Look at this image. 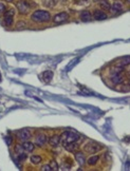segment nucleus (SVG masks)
Segmentation results:
<instances>
[{"label":"nucleus","mask_w":130,"mask_h":171,"mask_svg":"<svg viewBox=\"0 0 130 171\" xmlns=\"http://www.w3.org/2000/svg\"><path fill=\"white\" fill-rule=\"evenodd\" d=\"M64 147H65V149H66V150H68V151L74 152V151H76V149L78 148V144H77V142H75V143H70V144L64 145Z\"/></svg>","instance_id":"2eb2a0df"},{"label":"nucleus","mask_w":130,"mask_h":171,"mask_svg":"<svg viewBox=\"0 0 130 171\" xmlns=\"http://www.w3.org/2000/svg\"><path fill=\"white\" fill-rule=\"evenodd\" d=\"M129 84H130V80H129Z\"/></svg>","instance_id":"f704fd0d"},{"label":"nucleus","mask_w":130,"mask_h":171,"mask_svg":"<svg viewBox=\"0 0 130 171\" xmlns=\"http://www.w3.org/2000/svg\"><path fill=\"white\" fill-rule=\"evenodd\" d=\"M14 15H15V10L14 9H9L4 12L3 15V24L5 26H11L13 24Z\"/></svg>","instance_id":"7ed1b4c3"},{"label":"nucleus","mask_w":130,"mask_h":171,"mask_svg":"<svg viewBox=\"0 0 130 171\" xmlns=\"http://www.w3.org/2000/svg\"><path fill=\"white\" fill-rule=\"evenodd\" d=\"M40 170L41 171H52V168L50 165H43L41 168H40Z\"/></svg>","instance_id":"c85d7f7f"},{"label":"nucleus","mask_w":130,"mask_h":171,"mask_svg":"<svg viewBox=\"0 0 130 171\" xmlns=\"http://www.w3.org/2000/svg\"><path fill=\"white\" fill-rule=\"evenodd\" d=\"M35 144L39 147H42V146H45L47 144V136L46 134H43V133H40L38 135H36V139H35Z\"/></svg>","instance_id":"6e6552de"},{"label":"nucleus","mask_w":130,"mask_h":171,"mask_svg":"<svg viewBox=\"0 0 130 171\" xmlns=\"http://www.w3.org/2000/svg\"><path fill=\"white\" fill-rule=\"evenodd\" d=\"M62 170H70V168H71V164H68V163H66L64 162V164L62 165Z\"/></svg>","instance_id":"cd10ccee"},{"label":"nucleus","mask_w":130,"mask_h":171,"mask_svg":"<svg viewBox=\"0 0 130 171\" xmlns=\"http://www.w3.org/2000/svg\"><path fill=\"white\" fill-rule=\"evenodd\" d=\"M68 17L69 15L66 13V12H62V13L56 14L55 16H54V18H53V21L55 23H62L64 22V21H67V20H68Z\"/></svg>","instance_id":"0eeeda50"},{"label":"nucleus","mask_w":130,"mask_h":171,"mask_svg":"<svg viewBox=\"0 0 130 171\" xmlns=\"http://www.w3.org/2000/svg\"><path fill=\"white\" fill-rule=\"evenodd\" d=\"M59 143H60V136L59 135H53L49 141V144L50 146H52V147H57L59 145Z\"/></svg>","instance_id":"4468645a"},{"label":"nucleus","mask_w":130,"mask_h":171,"mask_svg":"<svg viewBox=\"0 0 130 171\" xmlns=\"http://www.w3.org/2000/svg\"><path fill=\"white\" fill-rule=\"evenodd\" d=\"M98 160H100V156H98V155H93V156H91V157L87 161V164H88L89 166H94V165L98 164Z\"/></svg>","instance_id":"6ab92c4d"},{"label":"nucleus","mask_w":130,"mask_h":171,"mask_svg":"<svg viewBox=\"0 0 130 171\" xmlns=\"http://www.w3.org/2000/svg\"><path fill=\"white\" fill-rule=\"evenodd\" d=\"M128 2H129V3H130V0H128Z\"/></svg>","instance_id":"473e14b6"},{"label":"nucleus","mask_w":130,"mask_h":171,"mask_svg":"<svg viewBox=\"0 0 130 171\" xmlns=\"http://www.w3.org/2000/svg\"><path fill=\"white\" fill-rule=\"evenodd\" d=\"M22 148L23 150H26V152H32L35 148V145L31 142H28V141H24L22 143Z\"/></svg>","instance_id":"ddd939ff"},{"label":"nucleus","mask_w":130,"mask_h":171,"mask_svg":"<svg viewBox=\"0 0 130 171\" xmlns=\"http://www.w3.org/2000/svg\"><path fill=\"white\" fill-rule=\"evenodd\" d=\"M98 5L101 7V9H103V10H105V11L111 10L110 3H109L108 0H100V1H98Z\"/></svg>","instance_id":"dca6fc26"},{"label":"nucleus","mask_w":130,"mask_h":171,"mask_svg":"<svg viewBox=\"0 0 130 171\" xmlns=\"http://www.w3.org/2000/svg\"><path fill=\"white\" fill-rule=\"evenodd\" d=\"M84 149L86 152H88L90 154H93V153H96V152L100 151L102 149V147L94 142H89L88 144L84 147Z\"/></svg>","instance_id":"39448f33"},{"label":"nucleus","mask_w":130,"mask_h":171,"mask_svg":"<svg viewBox=\"0 0 130 171\" xmlns=\"http://www.w3.org/2000/svg\"><path fill=\"white\" fill-rule=\"evenodd\" d=\"M31 132H30L28 129H21L17 132V137L20 139V141H29L31 139Z\"/></svg>","instance_id":"423d86ee"},{"label":"nucleus","mask_w":130,"mask_h":171,"mask_svg":"<svg viewBox=\"0 0 130 171\" xmlns=\"http://www.w3.org/2000/svg\"><path fill=\"white\" fill-rule=\"evenodd\" d=\"M49 165L51 166V168H52V170H54V171L58 170L59 166H58V164H57V162H56V161L52 160V161L50 162V164H49Z\"/></svg>","instance_id":"b1692460"},{"label":"nucleus","mask_w":130,"mask_h":171,"mask_svg":"<svg viewBox=\"0 0 130 171\" xmlns=\"http://www.w3.org/2000/svg\"><path fill=\"white\" fill-rule=\"evenodd\" d=\"M81 19L85 22H87V21H91L92 20V14L89 12V11L85 10L83 11L81 13Z\"/></svg>","instance_id":"9b49d317"},{"label":"nucleus","mask_w":130,"mask_h":171,"mask_svg":"<svg viewBox=\"0 0 130 171\" xmlns=\"http://www.w3.org/2000/svg\"><path fill=\"white\" fill-rule=\"evenodd\" d=\"M31 19L35 22H47L51 19V15L47 11L37 10L31 15Z\"/></svg>","instance_id":"f257e3e1"},{"label":"nucleus","mask_w":130,"mask_h":171,"mask_svg":"<svg viewBox=\"0 0 130 171\" xmlns=\"http://www.w3.org/2000/svg\"><path fill=\"white\" fill-rule=\"evenodd\" d=\"M5 1H7V2H12L13 0H5Z\"/></svg>","instance_id":"2f4dec72"},{"label":"nucleus","mask_w":130,"mask_h":171,"mask_svg":"<svg viewBox=\"0 0 130 171\" xmlns=\"http://www.w3.org/2000/svg\"><path fill=\"white\" fill-rule=\"evenodd\" d=\"M111 81L114 84H121L124 81V77L121 74H112L111 76Z\"/></svg>","instance_id":"f8f14e48"},{"label":"nucleus","mask_w":130,"mask_h":171,"mask_svg":"<svg viewBox=\"0 0 130 171\" xmlns=\"http://www.w3.org/2000/svg\"><path fill=\"white\" fill-rule=\"evenodd\" d=\"M30 160H31V163L33 165H38L42 161V158L40 156H38V155H33V156H31Z\"/></svg>","instance_id":"4be33fe9"},{"label":"nucleus","mask_w":130,"mask_h":171,"mask_svg":"<svg viewBox=\"0 0 130 171\" xmlns=\"http://www.w3.org/2000/svg\"><path fill=\"white\" fill-rule=\"evenodd\" d=\"M42 79L46 81V82H50L51 79L53 77V72L52 71H45L42 73Z\"/></svg>","instance_id":"f3484780"},{"label":"nucleus","mask_w":130,"mask_h":171,"mask_svg":"<svg viewBox=\"0 0 130 171\" xmlns=\"http://www.w3.org/2000/svg\"><path fill=\"white\" fill-rule=\"evenodd\" d=\"M15 150H16V152L18 153V154H19V153H21V152L24 151V150H23V148H22V145H21V146H16Z\"/></svg>","instance_id":"7c9ffc66"},{"label":"nucleus","mask_w":130,"mask_h":171,"mask_svg":"<svg viewBox=\"0 0 130 171\" xmlns=\"http://www.w3.org/2000/svg\"><path fill=\"white\" fill-rule=\"evenodd\" d=\"M0 76H1V75H0ZM0 79H1V77H0Z\"/></svg>","instance_id":"72a5a7b5"},{"label":"nucleus","mask_w":130,"mask_h":171,"mask_svg":"<svg viewBox=\"0 0 130 171\" xmlns=\"http://www.w3.org/2000/svg\"><path fill=\"white\" fill-rule=\"evenodd\" d=\"M78 139H79V135L76 134L75 132H72V131H65L60 135V143L64 145H67V144H70V143H75L77 142Z\"/></svg>","instance_id":"f03ea898"},{"label":"nucleus","mask_w":130,"mask_h":171,"mask_svg":"<svg viewBox=\"0 0 130 171\" xmlns=\"http://www.w3.org/2000/svg\"><path fill=\"white\" fill-rule=\"evenodd\" d=\"M92 17L94 18L95 20H105L107 19V15H106V13H104L102 10H95L94 12H93V15H92Z\"/></svg>","instance_id":"9d476101"},{"label":"nucleus","mask_w":130,"mask_h":171,"mask_svg":"<svg viewBox=\"0 0 130 171\" xmlns=\"http://www.w3.org/2000/svg\"><path fill=\"white\" fill-rule=\"evenodd\" d=\"M7 11V7L3 3H0V14H4V12Z\"/></svg>","instance_id":"c756f323"},{"label":"nucleus","mask_w":130,"mask_h":171,"mask_svg":"<svg viewBox=\"0 0 130 171\" xmlns=\"http://www.w3.org/2000/svg\"><path fill=\"white\" fill-rule=\"evenodd\" d=\"M30 9H31V7H30V5H29L28 0H19V1L17 2V11H18L21 15H26V14H28Z\"/></svg>","instance_id":"20e7f679"},{"label":"nucleus","mask_w":130,"mask_h":171,"mask_svg":"<svg viewBox=\"0 0 130 171\" xmlns=\"http://www.w3.org/2000/svg\"><path fill=\"white\" fill-rule=\"evenodd\" d=\"M130 64V56H128V57H124V58H122L120 60V62H118V65L120 66H126V65H129Z\"/></svg>","instance_id":"5701e85b"},{"label":"nucleus","mask_w":130,"mask_h":171,"mask_svg":"<svg viewBox=\"0 0 130 171\" xmlns=\"http://www.w3.org/2000/svg\"><path fill=\"white\" fill-rule=\"evenodd\" d=\"M42 4L46 7H53L55 5V0H42Z\"/></svg>","instance_id":"412c9836"},{"label":"nucleus","mask_w":130,"mask_h":171,"mask_svg":"<svg viewBox=\"0 0 130 171\" xmlns=\"http://www.w3.org/2000/svg\"><path fill=\"white\" fill-rule=\"evenodd\" d=\"M26 26V23L24 22V21H18L17 24H16V29L17 30H22V29H24Z\"/></svg>","instance_id":"393cba45"},{"label":"nucleus","mask_w":130,"mask_h":171,"mask_svg":"<svg viewBox=\"0 0 130 171\" xmlns=\"http://www.w3.org/2000/svg\"><path fill=\"white\" fill-rule=\"evenodd\" d=\"M74 1L78 5H85V4H88L90 0H74Z\"/></svg>","instance_id":"a878e982"},{"label":"nucleus","mask_w":130,"mask_h":171,"mask_svg":"<svg viewBox=\"0 0 130 171\" xmlns=\"http://www.w3.org/2000/svg\"><path fill=\"white\" fill-rule=\"evenodd\" d=\"M111 10L113 11V12H115V13L121 12L122 11V3L118 2V1H115L113 3V5H112V7H111Z\"/></svg>","instance_id":"aec40b11"},{"label":"nucleus","mask_w":130,"mask_h":171,"mask_svg":"<svg viewBox=\"0 0 130 171\" xmlns=\"http://www.w3.org/2000/svg\"><path fill=\"white\" fill-rule=\"evenodd\" d=\"M123 71H124L123 66H115V67H112L110 69V72L112 74H121Z\"/></svg>","instance_id":"a211bd4d"},{"label":"nucleus","mask_w":130,"mask_h":171,"mask_svg":"<svg viewBox=\"0 0 130 171\" xmlns=\"http://www.w3.org/2000/svg\"><path fill=\"white\" fill-rule=\"evenodd\" d=\"M18 160H19L20 162L26 161V152L23 151V152H21V153H19V154H18Z\"/></svg>","instance_id":"bb28decb"},{"label":"nucleus","mask_w":130,"mask_h":171,"mask_svg":"<svg viewBox=\"0 0 130 171\" xmlns=\"http://www.w3.org/2000/svg\"><path fill=\"white\" fill-rule=\"evenodd\" d=\"M75 160L78 163V165L83 167L86 164V158H85V154L81 151H76L75 152Z\"/></svg>","instance_id":"1a4fd4ad"}]
</instances>
